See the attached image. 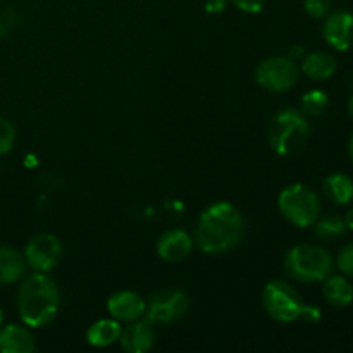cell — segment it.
Here are the masks:
<instances>
[{
  "label": "cell",
  "mask_w": 353,
  "mask_h": 353,
  "mask_svg": "<svg viewBox=\"0 0 353 353\" xmlns=\"http://www.w3.org/2000/svg\"><path fill=\"white\" fill-rule=\"evenodd\" d=\"M302 72L314 81L330 79L336 72V59L327 52H312L303 59Z\"/></svg>",
  "instance_id": "15"
},
{
  "label": "cell",
  "mask_w": 353,
  "mask_h": 353,
  "mask_svg": "<svg viewBox=\"0 0 353 353\" xmlns=\"http://www.w3.org/2000/svg\"><path fill=\"white\" fill-rule=\"evenodd\" d=\"M224 0H209L205 6V9L209 10V12H221V10L224 9Z\"/></svg>",
  "instance_id": "26"
},
{
  "label": "cell",
  "mask_w": 353,
  "mask_h": 353,
  "mask_svg": "<svg viewBox=\"0 0 353 353\" xmlns=\"http://www.w3.org/2000/svg\"><path fill=\"white\" fill-rule=\"evenodd\" d=\"M2 323H3V314H2V309H0V327H2Z\"/></svg>",
  "instance_id": "30"
},
{
  "label": "cell",
  "mask_w": 353,
  "mask_h": 353,
  "mask_svg": "<svg viewBox=\"0 0 353 353\" xmlns=\"http://www.w3.org/2000/svg\"><path fill=\"white\" fill-rule=\"evenodd\" d=\"M231 3H233L236 9H240L241 12L259 14L264 9L265 0H231Z\"/></svg>",
  "instance_id": "25"
},
{
  "label": "cell",
  "mask_w": 353,
  "mask_h": 353,
  "mask_svg": "<svg viewBox=\"0 0 353 353\" xmlns=\"http://www.w3.org/2000/svg\"><path fill=\"white\" fill-rule=\"evenodd\" d=\"M333 264L330 252L312 243L296 245L285 255L286 272L300 283H323L333 272Z\"/></svg>",
  "instance_id": "5"
},
{
  "label": "cell",
  "mask_w": 353,
  "mask_h": 353,
  "mask_svg": "<svg viewBox=\"0 0 353 353\" xmlns=\"http://www.w3.org/2000/svg\"><path fill=\"white\" fill-rule=\"evenodd\" d=\"M255 81L271 93L288 92L299 81V65L283 55L264 59L255 69Z\"/></svg>",
  "instance_id": "7"
},
{
  "label": "cell",
  "mask_w": 353,
  "mask_h": 353,
  "mask_svg": "<svg viewBox=\"0 0 353 353\" xmlns=\"http://www.w3.org/2000/svg\"><path fill=\"white\" fill-rule=\"evenodd\" d=\"M345 224H347V230H353V207L348 210L347 216H345Z\"/></svg>",
  "instance_id": "27"
},
{
  "label": "cell",
  "mask_w": 353,
  "mask_h": 353,
  "mask_svg": "<svg viewBox=\"0 0 353 353\" xmlns=\"http://www.w3.org/2000/svg\"><path fill=\"white\" fill-rule=\"evenodd\" d=\"M262 305L271 319L276 323H295L303 319L307 323H317L321 310L314 305H307L300 293L281 279L269 281L262 292Z\"/></svg>",
  "instance_id": "3"
},
{
  "label": "cell",
  "mask_w": 353,
  "mask_h": 353,
  "mask_svg": "<svg viewBox=\"0 0 353 353\" xmlns=\"http://www.w3.org/2000/svg\"><path fill=\"white\" fill-rule=\"evenodd\" d=\"M323 295L333 307H347L353 302V286L345 276H327L324 279Z\"/></svg>",
  "instance_id": "18"
},
{
  "label": "cell",
  "mask_w": 353,
  "mask_h": 353,
  "mask_svg": "<svg viewBox=\"0 0 353 353\" xmlns=\"http://www.w3.org/2000/svg\"><path fill=\"white\" fill-rule=\"evenodd\" d=\"M245 223L240 210L230 202H216L200 214L195 228V243L203 254H226L240 243Z\"/></svg>",
  "instance_id": "1"
},
{
  "label": "cell",
  "mask_w": 353,
  "mask_h": 353,
  "mask_svg": "<svg viewBox=\"0 0 353 353\" xmlns=\"http://www.w3.org/2000/svg\"><path fill=\"white\" fill-rule=\"evenodd\" d=\"M303 7H305L307 14L314 19H321L326 17L331 9V0H303Z\"/></svg>",
  "instance_id": "24"
},
{
  "label": "cell",
  "mask_w": 353,
  "mask_h": 353,
  "mask_svg": "<svg viewBox=\"0 0 353 353\" xmlns=\"http://www.w3.org/2000/svg\"><path fill=\"white\" fill-rule=\"evenodd\" d=\"M348 114H350V116H352V119H353V95H352L350 102H348Z\"/></svg>",
  "instance_id": "29"
},
{
  "label": "cell",
  "mask_w": 353,
  "mask_h": 353,
  "mask_svg": "<svg viewBox=\"0 0 353 353\" xmlns=\"http://www.w3.org/2000/svg\"><path fill=\"white\" fill-rule=\"evenodd\" d=\"M26 261L17 250L0 247V285H12L24 276Z\"/></svg>",
  "instance_id": "17"
},
{
  "label": "cell",
  "mask_w": 353,
  "mask_h": 353,
  "mask_svg": "<svg viewBox=\"0 0 353 353\" xmlns=\"http://www.w3.org/2000/svg\"><path fill=\"white\" fill-rule=\"evenodd\" d=\"M14 140H16V130L12 123L0 117V157L12 150Z\"/></svg>",
  "instance_id": "22"
},
{
  "label": "cell",
  "mask_w": 353,
  "mask_h": 353,
  "mask_svg": "<svg viewBox=\"0 0 353 353\" xmlns=\"http://www.w3.org/2000/svg\"><path fill=\"white\" fill-rule=\"evenodd\" d=\"M62 243L55 234L40 233L31 238L24 250V261L34 272H48L61 262Z\"/></svg>",
  "instance_id": "9"
},
{
  "label": "cell",
  "mask_w": 353,
  "mask_h": 353,
  "mask_svg": "<svg viewBox=\"0 0 353 353\" xmlns=\"http://www.w3.org/2000/svg\"><path fill=\"white\" fill-rule=\"evenodd\" d=\"M61 307V293L47 272L28 276L17 292V310L28 327H45L55 319Z\"/></svg>",
  "instance_id": "2"
},
{
  "label": "cell",
  "mask_w": 353,
  "mask_h": 353,
  "mask_svg": "<svg viewBox=\"0 0 353 353\" xmlns=\"http://www.w3.org/2000/svg\"><path fill=\"white\" fill-rule=\"evenodd\" d=\"M278 209L288 223L296 228L314 226L321 216L319 196L305 185H290L279 193Z\"/></svg>",
  "instance_id": "6"
},
{
  "label": "cell",
  "mask_w": 353,
  "mask_h": 353,
  "mask_svg": "<svg viewBox=\"0 0 353 353\" xmlns=\"http://www.w3.org/2000/svg\"><path fill=\"white\" fill-rule=\"evenodd\" d=\"M193 243L195 240L185 230H179V228L168 230L157 240V254L162 261L176 264V262L185 261L192 254Z\"/></svg>",
  "instance_id": "11"
},
{
  "label": "cell",
  "mask_w": 353,
  "mask_h": 353,
  "mask_svg": "<svg viewBox=\"0 0 353 353\" xmlns=\"http://www.w3.org/2000/svg\"><path fill=\"white\" fill-rule=\"evenodd\" d=\"M324 40L334 50L347 52L353 47V16L347 10L330 14L323 24Z\"/></svg>",
  "instance_id": "10"
},
{
  "label": "cell",
  "mask_w": 353,
  "mask_h": 353,
  "mask_svg": "<svg viewBox=\"0 0 353 353\" xmlns=\"http://www.w3.org/2000/svg\"><path fill=\"white\" fill-rule=\"evenodd\" d=\"M336 264L338 269H340L345 276L353 278V241L341 248L340 254H338Z\"/></svg>",
  "instance_id": "23"
},
{
  "label": "cell",
  "mask_w": 353,
  "mask_h": 353,
  "mask_svg": "<svg viewBox=\"0 0 353 353\" xmlns=\"http://www.w3.org/2000/svg\"><path fill=\"white\" fill-rule=\"evenodd\" d=\"M107 310H109L110 317L119 323H131V321H137L145 316L147 302L138 293L123 290V292L110 295V299L107 300Z\"/></svg>",
  "instance_id": "12"
},
{
  "label": "cell",
  "mask_w": 353,
  "mask_h": 353,
  "mask_svg": "<svg viewBox=\"0 0 353 353\" xmlns=\"http://www.w3.org/2000/svg\"><path fill=\"white\" fill-rule=\"evenodd\" d=\"M34 348V336L28 327L19 324L0 327V353H31Z\"/></svg>",
  "instance_id": "14"
},
{
  "label": "cell",
  "mask_w": 353,
  "mask_h": 353,
  "mask_svg": "<svg viewBox=\"0 0 353 353\" xmlns=\"http://www.w3.org/2000/svg\"><path fill=\"white\" fill-rule=\"evenodd\" d=\"M345 231H347L345 219L338 216H327L314 223V233L321 240H336L341 234H345Z\"/></svg>",
  "instance_id": "21"
},
{
  "label": "cell",
  "mask_w": 353,
  "mask_h": 353,
  "mask_svg": "<svg viewBox=\"0 0 353 353\" xmlns=\"http://www.w3.org/2000/svg\"><path fill=\"white\" fill-rule=\"evenodd\" d=\"M324 195L336 205H347L353 200V181L343 172H333L324 179Z\"/></svg>",
  "instance_id": "19"
},
{
  "label": "cell",
  "mask_w": 353,
  "mask_h": 353,
  "mask_svg": "<svg viewBox=\"0 0 353 353\" xmlns=\"http://www.w3.org/2000/svg\"><path fill=\"white\" fill-rule=\"evenodd\" d=\"M121 348L128 353H147L154 348L155 333L148 321H131L121 330Z\"/></svg>",
  "instance_id": "13"
},
{
  "label": "cell",
  "mask_w": 353,
  "mask_h": 353,
  "mask_svg": "<svg viewBox=\"0 0 353 353\" xmlns=\"http://www.w3.org/2000/svg\"><path fill=\"white\" fill-rule=\"evenodd\" d=\"M330 105V97L323 90H310L309 93L302 97L300 102V112L309 119V117L323 116Z\"/></svg>",
  "instance_id": "20"
},
{
  "label": "cell",
  "mask_w": 353,
  "mask_h": 353,
  "mask_svg": "<svg viewBox=\"0 0 353 353\" xmlns=\"http://www.w3.org/2000/svg\"><path fill=\"white\" fill-rule=\"evenodd\" d=\"M190 309V299L181 290H162L155 293L145 314L150 324H171L186 316Z\"/></svg>",
  "instance_id": "8"
},
{
  "label": "cell",
  "mask_w": 353,
  "mask_h": 353,
  "mask_svg": "<svg viewBox=\"0 0 353 353\" xmlns=\"http://www.w3.org/2000/svg\"><path fill=\"white\" fill-rule=\"evenodd\" d=\"M310 137L309 119L300 110L286 109L276 114L268 128V141L278 155L288 157L305 147Z\"/></svg>",
  "instance_id": "4"
},
{
  "label": "cell",
  "mask_w": 353,
  "mask_h": 353,
  "mask_svg": "<svg viewBox=\"0 0 353 353\" xmlns=\"http://www.w3.org/2000/svg\"><path fill=\"white\" fill-rule=\"evenodd\" d=\"M121 324L119 321L112 319H100L93 323L86 331V341L93 348H105L119 341L121 336Z\"/></svg>",
  "instance_id": "16"
},
{
  "label": "cell",
  "mask_w": 353,
  "mask_h": 353,
  "mask_svg": "<svg viewBox=\"0 0 353 353\" xmlns=\"http://www.w3.org/2000/svg\"><path fill=\"white\" fill-rule=\"evenodd\" d=\"M348 154H350V157H352V161H353V133H352L350 140H348Z\"/></svg>",
  "instance_id": "28"
}]
</instances>
